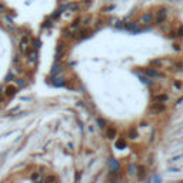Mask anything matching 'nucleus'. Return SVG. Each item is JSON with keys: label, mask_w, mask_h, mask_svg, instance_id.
I'll list each match as a JSON object with an SVG mask.
<instances>
[{"label": "nucleus", "mask_w": 183, "mask_h": 183, "mask_svg": "<svg viewBox=\"0 0 183 183\" xmlns=\"http://www.w3.org/2000/svg\"><path fill=\"white\" fill-rule=\"evenodd\" d=\"M167 19V9L166 7H159L156 14H155V23L156 25H163Z\"/></svg>", "instance_id": "f257e3e1"}, {"label": "nucleus", "mask_w": 183, "mask_h": 183, "mask_svg": "<svg viewBox=\"0 0 183 183\" xmlns=\"http://www.w3.org/2000/svg\"><path fill=\"white\" fill-rule=\"evenodd\" d=\"M166 110V105L164 103H160V102H155L153 105L149 107V112L153 113V115H160Z\"/></svg>", "instance_id": "f03ea898"}, {"label": "nucleus", "mask_w": 183, "mask_h": 183, "mask_svg": "<svg viewBox=\"0 0 183 183\" xmlns=\"http://www.w3.org/2000/svg\"><path fill=\"white\" fill-rule=\"evenodd\" d=\"M19 49H20V52H23V53H27L30 50V37H29V36H23V37H22Z\"/></svg>", "instance_id": "7ed1b4c3"}, {"label": "nucleus", "mask_w": 183, "mask_h": 183, "mask_svg": "<svg viewBox=\"0 0 183 183\" xmlns=\"http://www.w3.org/2000/svg\"><path fill=\"white\" fill-rule=\"evenodd\" d=\"M155 20V14L152 13V12H147V13H144L142 17H140V23L142 25H149Z\"/></svg>", "instance_id": "20e7f679"}, {"label": "nucleus", "mask_w": 183, "mask_h": 183, "mask_svg": "<svg viewBox=\"0 0 183 183\" xmlns=\"http://www.w3.org/2000/svg\"><path fill=\"white\" fill-rule=\"evenodd\" d=\"M144 73L147 74V76H150V77H156V79H163L164 74L160 72H157L156 69H146L144 70Z\"/></svg>", "instance_id": "39448f33"}, {"label": "nucleus", "mask_w": 183, "mask_h": 183, "mask_svg": "<svg viewBox=\"0 0 183 183\" xmlns=\"http://www.w3.org/2000/svg\"><path fill=\"white\" fill-rule=\"evenodd\" d=\"M16 92H17V87L14 85H7L6 89H4V96L6 97H13L16 94Z\"/></svg>", "instance_id": "423d86ee"}, {"label": "nucleus", "mask_w": 183, "mask_h": 183, "mask_svg": "<svg viewBox=\"0 0 183 183\" xmlns=\"http://www.w3.org/2000/svg\"><path fill=\"white\" fill-rule=\"evenodd\" d=\"M169 100V96L166 93H157L153 96V102H160V103H166Z\"/></svg>", "instance_id": "0eeeda50"}, {"label": "nucleus", "mask_w": 183, "mask_h": 183, "mask_svg": "<svg viewBox=\"0 0 183 183\" xmlns=\"http://www.w3.org/2000/svg\"><path fill=\"white\" fill-rule=\"evenodd\" d=\"M30 180H34V182H45V177L42 176V173H32L30 175Z\"/></svg>", "instance_id": "6e6552de"}, {"label": "nucleus", "mask_w": 183, "mask_h": 183, "mask_svg": "<svg viewBox=\"0 0 183 183\" xmlns=\"http://www.w3.org/2000/svg\"><path fill=\"white\" fill-rule=\"evenodd\" d=\"M172 89H173V90H182L183 89V82L182 80H175V82H173V83H172Z\"/></svg>", "instance_id": "1a4fd4ad"}, {"label": "nucleus", "mask_w": 183, "mask_h": 183, "mask_svg": "<svg viewBox=\"0 0 183 183\" xmlns=\"http://www.w3.org/2000/svg\"><path fill=\"white\" fill-rule=\"evenodd\" d=\"M116 129L115 127H107V130H106V136L109 137V139H115L116 137Z\"/></svg>", "instance_id": "9d476101"}, {"label": "nucleus", "mask_w": 183, "mask_h": 183, "mask_svg": "<svg viewBox=\"0 0 183 183\" xmlns=\"http://www.w3.org/2000/svg\"><path fill=\"white\" fill-rule=\"evenodd\" d=\"M172 69L176 70V72H180V70H183V63L182 62H175V63L172 65Z\"/></svg>", "instance_id": "9b49d317"}, {"label": "nucleus", "mask_w": 183, "mask_h": 183, "mask_svg": "<svg viewBox=\"0 0 183 183\" xmlns=\"http://www.w3.org/2000/svg\"><path fill=\"white\" fill-rule=\"evenodd\" d=\"M144 175H146V172H144V167H137V179L139 180H142V179H144Z\"/></svg>", "instance_id": "f8f14e48"}, {"label": "nucleus", "mask_w": 183, "mask_h": 183, "mask_svg": "<svg viewBox=\"0 0 183 183\" xmlns=\"http://www.w3.org/2000/svg\"><path fill=\"white\" fill-rule=\"evenodd\" d=\"M116 146H118L119 149H123V147H126V140H124V139H119L118 142H116Z\"/></svg>", "instance_id": "ddd939ff"}, {"label": "nucleus", "mask_w": 183, "mask_h": 183, "mask_svg": "<svg viewBox=\"0 0 183 183\" xmlns=\"http://www.w3.org/2000/svg\"><path fill=\"white\" fill-rule=\"evenodd\" d=\"M45 182H59V179H57V176H52V175H49V176L45 177Z\"/></svg>", "instance_id": "4468645a"}, {"label": "nucleus", "mask_w": 183, "mask_h": 183, "mask_svg": "<svg viewBox=\"0 0 183 183\" xmlns=\"http://www.w3.org/2000/svg\"><path fill=\"white\" fill-rule=\"evenodd\" d=\"M137 137V132H136V129H130L129 130V139H132V140H135Z\"/></svg>", "instance_id": "2eb2a0df"}, {"label": "nucleus", "mask_w": 183, "mask_h": 183, "mask_svg": "<svg viewBox=\"0 0 183 183\" xmlns=\"http://www.w3.org/2000/svg\"><path fill=\"white\" fill-rule=\"evenodd\" d=\"M0 13H6V7L0 3Z\"/></svg>", "instance_id": "dca6fc26"}, {"label": "nucleus", "mask_w": 183, "mask_h": 183, "mask_svg": "<svg viewBox=\"0 0 183 183\" xmlns=\"http://www.w3.org/2000/svg\"><path fill=\"white\" fill-rule=\"evenodd\" d=\"M99 124H100V127H106V126H105V120H102V119H99Z\"/></svg>", "instance_id": "f3484780"}, {"label": "nucleus", "mask_w": 183, "mask_h": 183, "mask_svg": "<svg viewBox=\"0 0 183 183\" xmlns=\"http://www.w3.org/2000/svg\"><path fill=\"white\" fill-rule=\"evenodd\" d=\"M66 1H82V0H66Z\"/></svg>", "instance_id": "a211bd4d"}]
</instances>
